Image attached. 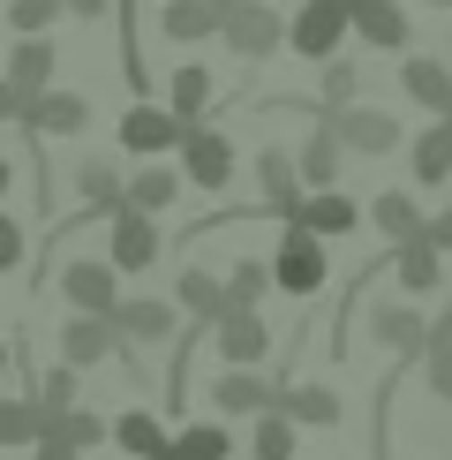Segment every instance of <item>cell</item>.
Returning a JSON list of instances; mask_svg holds the SVG:
<instances>
[{
  "label": "cell",
  "instance_id": "ee69618b",
  "mask_svg": "<svg viewBox=\"0 0 452 460\" xmlns=\"http://www.w3.org/2000/svg\"><path fill=\"white\" fill-rule=\"evenodd\" d=\"M30 460H83V453H75V446H53V438H38V446H30Z\"/></svg>",
  "mask_w": 452,
  "mask_h": 460
},
{
  "label": "cell",
  "instance_id": "f1b7e54d",
  "mask_svg": "<svg viewBox=\"0 0 452 460\" xmlns=\"http://www.w3.org/2000/svg\"><path fill=\"white\" fill-rule=\"evenodd\" d=\"M159 31L174 38V46H204V38H219V0H166Z\"/></svg>",
  "mask_w": 452,
  "mask_h": 460
},
{
  "label": "cell",
  "instance_id": "681fc988",
  "mask_svg": "<svg viewBox=\"0 0 452 460\" xmlns=\"http://www.w3.org/2000/svg\"><path fill=\"white\" fill-rule=\"evenodd\" d=\"M219 8H226V0H219Z\"/></svg>",
  "mask_w": 452,
  "mask_h": 460
},
{
  "label": "cell",
  "instance_id": "1f68e13d",
  "mask_svg": "<svg viewBox=\"0 0 452 460\" xmlns=\"http://www.w3.org/2000/svg\"><path fill=\"white\" fill-rule=\"evenodd\" d=\"M181 166H136V181H128V204H136V212H151L159 219L166 204H181Z\"/></svg>",
  "mask_w": 452,
  "mask_h": 460
},
{
  "label": "cell",
  "instance_id": "4316f807",
  "mask_svg": "<svg viewBox=\"0 0 452 460\" xmlns=\"http://www.w3.org/2000/svg\"><path fill=\"white\" fill-rule=\"evenodd\" d=\"M339 166H347V144H339L332 128L317 121L309 137H301V151H294V174H301V189H332V181H339Z\"/></svg>",
  "mask_w": 452,
  "mask_h": 460
},
{
  "label": "cell",
  "instance_id": "bcb514c9",
  "mask_svg": "<svg viewBox=\"0 0 452 460\" xmlns=\"http://www.w3.org/2000/svg\"><path fill=\"white\" fill-rule=\"evenodd\" d=\"M8 189H15V166H8V159H0V204H8Z\"/></svg>",
  "mask_w": 452,
  "mask_h": 460
},
{
  "label": "cell",
  "instance_id": "7dc6e473",
  "mask_svg": "<svg viewBox=\"0 0 452 460\" xmlns=\"http://www.w3.org/2000/svg\"><path fill=\"white\" fill-rule=\"evenodd\" d=\"M0 377H8V340H0Z\"/></svg>",
  "mask_w": 452,
  "mask_h": 460
},
{
  "label": "cell",
  "instance_id": "5b68a950",
  "mask_svg": "<svg viewBox=\"0 0 452 460\" xmlns=\"http://www.w3.org/2000/svg\"><path fill=\"white\" fill-rule=\"evenodd\" d=\"M113 324H121V348H174L181 340V302H159V295H121L113 302Z\"/></svg>",
  "mask_w": 452,
  "mask_h": 460
},
{
  "label": "cell",
  "instance_id": "f6af8a7d",
  "mask_svg": "<svg viewBox=\"0 0 452 460\" xmlns=\"http://www.w3.org/2000/svg\"><path fill=\"white\" fill-rule=\"evenodd\" d=\"M15 113H23V99H15V84L0 75V121H15Z\"/></svg>",
  "mask_w": 452,
  "mask_h": 460
},
{
  "label": "cell",
  "instance_id": "836d02e7",
  "mask_svg": "<svg viewBox=\"0 0 452 460\" xmlns=\"http://www.w3.org/2000/svg\"><path fill=\"white\" fill-rule=\"evenodd\" d=\"M294 446H301V430H294L279 408H264L256 430H249V460H294Z\"/></svg>",
  "mask_w": 452,
  "mask_h": 460
},
{
  "label": "cell",
  "instance_id": "8fae6325",
  "mask_svg": "<svg viewBox=\"0 0 452 460\" xmlns=\"http://www.w3.org/2000/svg\"><path fill=\"white\" fill-rule=\"evenodd\" d=\"M279 415H287L294 430H332L339 415H347V400H339V385H325V377H287V385H279Z\"/></svg>",
  "mask_w": 452,
  "mask_h": 460
},
{
  "label": "cell",
  "instance_id": "60d3db41",
  "mask_svg": "<svg viewBox=\"0 0 452 460\" xmlns=\"http://www.w3.org/2000/svg\"><path fill=\"white\" fill-rule=\"evenodd\" d=\"M430 348H452V295L438 302V317H430Z\"/></svg>",
  "mask_w": 452,
  "mask_h": 460
},
{
  "label": "cell",
  "instance_id": "603a6c76",
  "mask_svg": "<svg viewBox=\"0 0 452 460\" xmlns=\"http://www.w3.org/2000/svg\"><path fill=\"white\" fill-rule=\"evenodd\" d=\"M369 226H377V234H385L392 249H400V242H414V234H422V204H414V189H377V197H369V212H362Z\"/></svg>",
  "mask_w": 452,
  "mask_h": 460
},
{
  "label": "cell",
  "instance_id": "7a4b0ae2",
  "mask_svg": "<svg viewBox=\"0 0 452 460\" xmlns=\"http://www.w3.org/2000/svg\"><path fill=\"white\" fill-rule=\"evenodd\" d=\"M219 38H226V53H241V61H264V53L287 46V15H279L272 0H226L219 8Z\"/></svg>",
  "mask_w": 452,
  "mask_h": 460
},
{
  "label": "cell",
  "instance_id": "d590c367",
  "mask_svg": "<svg viewBox=\"0 0 452 460\" xmlns=\"http://www.w3.org/2000/svg\"><path fill=\"white\" fill-rule=\"evenodd\" d=\"M272 264H256V257H241L234 272H226V295H234V310H264V295H272Z\"/></svg>",
  "mask_w": 452,
  "mask_h": 460
},
{
  "label": "cell",
  "instance_id": "8d00e7d4",
  "mask_svg": "<svg viewBox=\"0 0 452 460\" xmlns=\"http://www.w3.org/2000/svg\"><path fill=\"white\" fill-rule=\"evenodd\" d=\"M38 408L46 415H68V408H83V400H75V362H53V370H38Z\"/></svg>",
  "mask_w": 452,
  "mask_h": 460
},
{
  "label": "cell",
  "instance_id": "277c9868",
  "mask_svg": "<svg viewBox=\"0 0 452 460\" xmlns=\"http://www.w3.org/2000/svg\"><path fill=\"white\" fill-rule=\"evenodd\" d=\"M317 121H325L332 137L354 151V159H385V151H400V144H407V128L392 121L385 106H332V113H317Z\"/></svg>",
  "mask_w": 452,
  "mask_h": 460
},
{
  "label": "cell",
  "instance_id": "83f0119b",
  "mask_svg": "<svg viewBox=\"0 0 452 460\" xmlns=\"http://www.w3.org/2000/svg\"><path fill=\"white\" fill-rule=\"evenodd\" d=\"M113 446H121L128 460H166V446H174V430L159 423L151 408H128V415H113Z\"/></svg>",
  "mask_w": 452,
  "mask_h": 460
},
{
  "label": "cell",
  "instance_id": "30bf717a",
  "mask_svg": "<svg viewBox=\"0 0 452 460\" xmlns=\"http://www.w3.org/2000/svg\"><path fill=\"white\" fill-rule=\"evenodd\" d=\"M15 121H23L38 144H46V137H83V128H91V99H83V91H38V99H23Z\"/></svg>",
  "mask_w": 452,
  "mask_h": 460
},
{
  "label": "cell",
  "instance_id": "9a60e30c",
  "mask_svg": "<svg viewBox=\"0 0 452 460\" xmlns=\"http://www.w3.org/2000/svg\"><path fill=\"white\" fill-rule=\"evenodd\" d=\"M279 385H287V377H264V370H219V377H212V408H219V415H249V423H256L264 408H279Z\"/></svg>",
  "mask_w": 452,
  "mask_h": 460
},
{
  "label": "cell",
  "instance_id": "f907efd6",
  "mask_svg": "<svg viewBox=\"0 0 452 460\" xmlns=\"http://www.w3.org/2000/svg\"><path fill=\"white\" fill-rule=\"evenodd\" d=\"M445 61H452V53H445Z\"/></svg>",
  "mask_w": 452,
  "mask_h": 460
},
{
  "label": "cell",
  "instance_id": "ba28073f",
  "mask_svg": "<svg viewBox=\"0 0 452 460\" xmlns=\"http://www.w3.org/2000/svg\"><path fill=\"white\" fill-rule=\"evenodd\" d=\"M181 174L204 189V197H219L226 181H234V144H226V128H212V121H196L181 137Z\"/></svg>",
  "mask_w": 452,
  "mask_h": 460
},
{
  "label": "cell",
  "instance_id": "cb8c5ba5",
  "mask_svg": "<svg viewBox=\"0 0 452 460\" xmlns=\"http://www.w3.org/2000/svg\"><path fill=\"white\" fill-rule=\"evenodd\" d=\"M407 174H414V189H445L452 181V121H430L422 137L407 144Z\"/></svg>",
  "mask_w": 452,
  "mask_h": 460
},
{
  "label": "cell",
  "instance_id": "44dd1931",
  "mask_svg": "<svg viewBox=\"0 0 452 460\" xmlns=\"http://www.w3.org/2000/svg\"><path fill=\"white\" fill-rule=\"evenodd\" d=\"M53 68H61V53H53V38H15L8 46V84H15V99H38V91H53Z\"/></svg>",
  "mask_w": 452,
  "mask_h": 460
},
{
  "label": "cell",
  "instance_id": "ac0fdd59",
  "mask_svg": "<svg viewBox=\"0 0 452 460\" xmlns=\"http://www.w3.org/2000/svg\"><path fill=\"white\" fill-rule=\"evenodd\" d=\"M287 219H294V226H309L317 242H339V234H354V226H362V204L339 197V189H301V204H294Z\"/></svg>",
  "mask_w": 452,
  "mask_h": 460
},
{
  "label": "cell",
  "instance_id": "4fadbf2b",
  "mask_svg": "<svg viewBox=\"0 0 452 460\" xmlns=\"http://www.w3.org/2000/svg\"><path fill=\"white\" fill-rule=\"evenodd\" d=\"M369 340H377L385 355L414 362V355H430V317L414 310V302H377V317H369Z\"/></svg>",
  "mask_w": 452,
  "mask_h": 460
},
{
  "label": "cell",
  "instance_id": "7bdbcfd3",
  "mask_svg": "<svg viewBox=\"0 0 452 460\" xmlns=\"http://www.w3.org/2000/svg\"><path fill=\"white\" fill-rule=\"evenodd\" d=\"M422 234H430V242H438V249H445V257H452V204H445V212H438V219H430V226H422Z\"/></svg>",
  "mask_w": 452,
  "mask_h": 460
},
{
  "label": "cell",
  "instance_id": "f546056e",
  "mask_svg": "<svg viewBox=\"0 0 452 460\" xmlns=\"http://www.w3.org/2000/svg\"><path fill=\"white\" fill-rule=\"evenodd\" d=\"M38 438L91 453V446H113V423H106V415H91V408H68V415H46V430H38Z\"/></svg>",
  "mask_w": 452,
  "mask_h": 460
},
{
  "label": "cell",
  "instance_id": "3957f363",
  "mask_svg": "<svg viewBox=\"0 0 452 460\" xmlns=\"http://www.w3.org/2000/svg\"><path fill=\"white\" fill-rule=\"evenodd\" d=\"M354 38V23H347V0H301V8L287 15V46L301 53L309 68H325L339 46Z\"/></svg>",
  "mask_w": 452,
  "mask_h": 460
},
{
  "label": "cell",
  "instance_id": "8992f818",
  "mask_svg": "<svg viewBox=\"0 0 452 460\" xmlns=\"http://www.w3.org/2000/svg\"><path fill=\"white\" fill-rule=\"evenodd\" d=\"M68 310H91V317H113V302H121V272H113V257H68L61 272H53Z\"/></svg>",
  "mask_w": 452,
  "mask_h": 460
},
{
  "label": "cell",
  "instance_id": "7c38bea8",
  "mask_svg": "<svg viewBox=\"0 0 452 460\" xmlns=\"http://www.w3.org/2000/svg\"><path fill=\"white\" fill-rule=\"evenodd\" d=\"M121 355V324L113 317H91V310H68L61 317V362L91 370V362H113Z\"/></svg>",
  "mask_w": 452,
  "mask_h": 460
},
{
  "label": "cell",
  "instance_id": "c3c4849f",
  "mask_svg": "<svg viewBox=\"0 0 452 460\" xmlns=\"http://www.w3.org/2000/svg\"><path fill=\"white\" fill-rule=\"evenodd\" d=\"M430 8H452V0H430Z\"/></svg>",
  "mask_w": 452,
  "mask_h": 460
},
{
  "label": "cell",
  "instance_id": "6da1fadb",
  "mask_svg": "<svg viewBox=\"0 0 452 460\" xmlns=\"http://www.w3.org/2000/svg\"><path fill=\"white\" fill-rule=\"evenodd\" d=\"M272 279H279V295L317 302V295H325V279H332L325 242H317L309 226H294V219H287V234H279V249H272Z\"/></svg>",
  "mask_w": 452,
  "mask_h": 460
},
{
  "label": "cell",
  "instance_id": "ab89813d",
  "mask_svg": "<svg viewBox=\"0 0 452 460\" xmlns=\"http://www.w3.org/2000/svg\"><path fill=\"white\" fill-rule=\"evenodd\" d=\"M422 385H430V400H445V408H452V348H430L422 355Z\"/></svg>",
  "mask_w": 452,
  "mask_h": 460
},
{
  "label": "cell",
  "instance_id": "7402d4cb",
  "mask_svg": "<svg viewBox=\"0 0 452 460\" xmlns=\"http://www.w3.org/2000/svg\"><path fill=\"white\" fill-rule=\"evenodd\" d=\"M392 279H400V295H438V279H445V249L430 242V234H414L392 249Z\"/></svg>",
  "mask_w": 452,
  "mask_h": 460
},
{
  "label": "cell",
  "instance_id": "d4e9b609",
  "mask_svg": "<svg viewBox=\"0 0 452 460\" xmlns=\"http://www.w3.org/2000/svg\"><path fill=\"white\" fill-rule=\"evenodd\" d=\"M256 212H279L287 219L294 204H301V174H294V151H256Z\"/></svg>",
  "mask_w": 452,
  "mask_h": 460
},
{
  "label": "cell",
  "instance_id": "d6986e66",
  "mask_svg": "<svg viewBox=\"0 0 452 460\" xmlns=\"http://www.w3.org/2000/svg\"><path fill=\"white\" fill-rule=\"evenodd\" d=\"M347 23H354V38L377 46V53H407V38H414V23H407L400 0H347Z\"/></svg>",
  "mask_w": 452,
  "mask_h": 460
},
{
  "label": "cell",
  "instance_id": "484cf974",
  "mask_svg": "<svg viewBox=\"0 0 452 460\" xmlns=\"http://www.w3.org/2000/svg\"><path fill=\"white\" fill-rule=\"evenodd\" d=\"M166 113H174L181 128H196L204 113H212V68L204 61H181L174 75H166Z\"/></svg>",
  "mask_w": 452,
  "mask_h": 460
},
{
  "label": "cell",
  "instance_id": "74e56055",
  "mask_svg": "<svg viewBox=\"0 0 452 460\" xmlns=\"http://www.w3.org/2000/svg\"><path fill=\"white\" fill-rule=\"evenodd\" d=\"M61 23V0H8V31L15 38H46Z\"/></svg>",
  "mask_w": 452,
  "mask_h": 460
},
{
  "label": "cell",
  "instance_id": "5bb4252c",
  "mask_svg": "<svg viewBox=\"0 0 452 460\" xmlns=\"http://www.w3.org/2000/svg\"><path fill=\"white\" fill-rule=\"evenodd\" d=\"M181 137L188 128L174 121L166 106H151V99H136L121 113V151H136V159H159V151H181Z\"/></svg>",
  "mask_w": 452,
  "mask_h": 460
},
{
  "label": "cell",
  "instance_id": "4dcf8cb0",
  "mask_svg": "<svg viewBox=\"0 0 452 460\" xmlns=\"http://www.w3.org/2000/svg\"><path fill=\"white\" fill-rule=\"evenodd\" d=\"M38 430H46V408H38L30 393H0V453L38 446Z\"/></svg>",
  "mask_w": 452,
  "mask_h": 460
},
{
  "label": "cell",
  "instance_id": "e0dca14e",
  "mask_svg": "<svg viewBox=\"0 0 452 460\" xmlns=\"http://www.w3.org/2000/svg\"><path fill=\"white\" fill-rule=\"evenodd\" d=\"M128 197V174L106 159V151H91V159H75V219H106L113 204Z\"/></svg>",
  "mask_w": 452,
  "mask_h": 460
},
{
  "label": "cell",
  "instance_id": "e575fe53",
  "mask_svg": "<svg viewBox=\"0 0 452 460\" xmlns=\"http://www.w3.org/2000/svg\"><path fill=\"white\" fill-rule=\"evenodd\" d=\"M354 91H362V68H354L347 53H332V61H325V75H317V113L354 106Z\"/></svg>",
  "mask_w": 452,
  "mask_h": 460
},
{
  "label": "cell",
  "instance_id": "b9f144b4",
  "mask_svg": "<svg viewBox=\"0 0 452 460\" xmlns=\"http://www.w3.org/2000/svg\"><path fill=\"white\" fill-rule=\"evenodd\" d=\"M106 8H113V0H61V15H75V23H99Z\"/></svg>",
  "mask_w": 452,
  "mask_h": 460
},
{
  "label": "cell",
  "instance_id": "ffe728a7",
  "mask_svg": "<svg viewBox=\"0 0 452 460\" xmlns=\"http://www.w3.org/2000/svg\"><path fill=\"white\" fill-rule=\"evenodd\" d=\"M174 302H181V317H188V324H204V332H212V324L234 310L226 279H219V272H204V264H188V272L174 279Z\"/></svg>",
  "mask_w": 452,
  "mask_h": 460
},
{
  "label": "cell",
  "instance_id": "9c48e42d",
  "mask_svg": "<svg viewBox=\"0 0 452 460\" xmlns=\"http://www.w3.org/2000/svg\"><path fill=\"white\" fill-rule=\"evenodd\" d=\"M212 348L226 370H264V355H272V324H264V310H226L212 324Z\"/></svg>",
  "mask_w": 452,
  "mask_h": 460
},
{
  "label": "cell",
  "instance_id": "f35d334b",
  "mask_svg": "<svg viewBox=\"0 0 452 460\" xmlns=\"http://www.w3.org/2000/svg\"><path fill=\"white\" fill-rule=\"evenodd\" d=\"M23 257H30V234L15 226L8 204H0V272H23Z\"/></svg>",
  "mask_w": 452,
  "mask_h": 460
},
{
  "label": "cell",
  "instance_id": "52a82bcc",
  "mask_svg": "<svg viewBox=\"0 0 452 460\" xmlns=\"http://www.w3.org/2000/svg\"><path fill=\"white\" fill-rule=\"evenodd\" d=\"M106 257H113V272H143V264H159V219L136 212V204H113L106 212Z\"/></svg>",
  "mask_w": 452,
  "mask_h": 460
},
{
  "label": "cell",
  "instance_id": "d6a6232c",
  "mask_svg": "<svg viewBox=\"0 0 452 460\" xmlns=\"http://www.w3.org/2000/svg\"><path fill=\"white\" fill-rule=\"evenodd\" d=\"M234 453V430L226 423H181L174 446H166V460H226Z\"/></svg>",
  "mask_w": 452,
  "mask_h": 460
},
{
  "label": "cell",
  "instance_id": "2e32d148",
  "mask_svg": "<svg viewBox=\"0 0 452 460\" xmlns=\"http://www.w3.org/2000/svg\"><path fill=\"white\" fill-rule=\"evenodd\" d=\"M400 91L430 113V121H452V61H438V53H407L400 61Z\"/></svg>",
  "mask_w": 452,
  "mask_h": 460
}]
</instances>
